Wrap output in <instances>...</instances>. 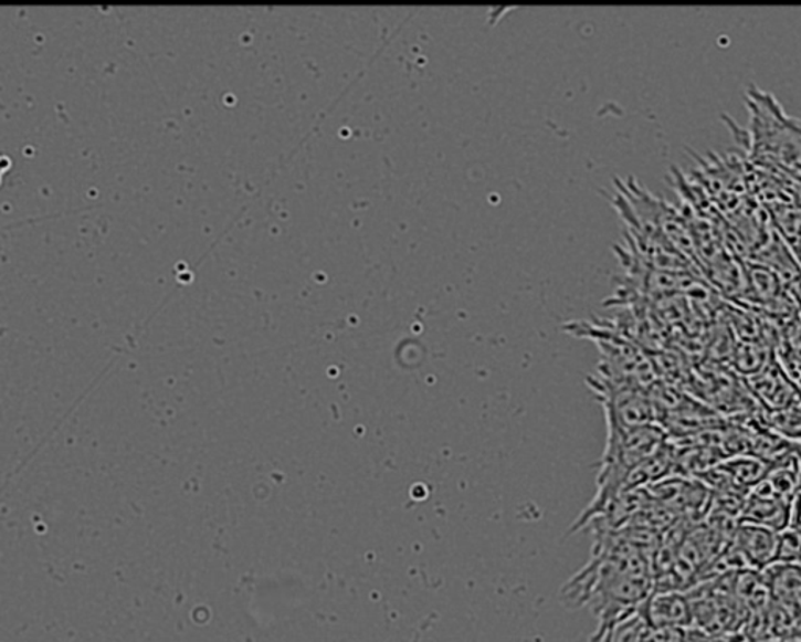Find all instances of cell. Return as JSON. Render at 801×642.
I'll return each instance as SVG.
<instances>
[{"mask_svg": "<svg viewBox=\"0 0 801 642\" xmlns=\"http://www.w3.org/2000/svg\"><path fill=\"white\" fill-rule=\"evenodd\" d=\"M791 503L777 494L765 478L748 492L739 520L781 532L791 524Z\"/></svg>", "mask_w": 801, "mask_h": 642, "instance_id": "6da1fadb", "label": "cell"}, {"mask_svg": "<svg viewBox=\"0 0 801 642\" xmlns=\"http://www.w3.org/2000/svg\"><path fill=\"white\" fill-rule=\"evenodd\" d=\"M641 613L661 632L692 627V604L686 591H653L643 602Z\"/></svg>", "mask_w": 801, "mask_h": 642, "instance_id": "7a4b0ae2", "label": "cell"}, {"mask_svg": "<svg viewBox=\"0 0 801 642\" xmlns=\"http://www.w3.org/2000/svg\"><path fill=\"white\" fill-rule=\"evenodd\" d=\"M777 539L773 529L740 522L731 544L748 569L762 572L777 561Z\"/></svg>", "mask_w": 801, "mask_h": 642, "instance_id": "3957f363", "label": "cell"}, {"mask_svg": "<svg viewBox=\"0 0 801 642\" xmlns=\"http://www.w3.org/2000/svg\"><path fill=\"white\" fill-rule=\"evenodd\" d=\"M750 386L751 392L766 404L769 412L781 411V409L799 403L797 390L791 381L784 377V373L772 367H765L758 373H753Z\"/></svg>", "mask_w": 801, "mask_h": 642, "instance_id": "277c9868", "label": "cell"}, {"mask_svg": "<svg viewBox=\"0 0 801 642\" xmlns=\"http://www.w3.org/2000/svg\"><path fill=\"white\" fill-rule=\"evenodd\" d=\"M718 467L728 476L729 482L739 490L750 492L769 473V464L751 454H740L721 461Z\"/></svg>", "mask_w": 801, "mask_h": 642, "instance_id": "5b68a950", "label": "cell"}, {"mask_svg": "<svg viewBox=\"0 0 801 642\" xmlns=\"http://www.w3.org/2000/svg\"><path fill=\"white\" fill-rule=\"evenodd\" d=\"M767 427L789 442H801V403L781 409V411L769 412Z\"/></svg>", "mask_w": 801, "mask_h": 642, "instance_id": "8992f818", "label": "cell"}, {"mask_svg": "<svg viewBox=\"0 0 801 642\" xmlns=\"http://www.w3.org/2000/svg\"><path fill=\"white\" fill-rule=\"evenodd\" d=\"M786 565H801V532L788 527L778 532L777 561Z\"/></svg>", "mask_w": 801, "mask_h": 642, "instance_id": "52a82bcc", "label": "cell"}, {"mask_svg": "<svg viewBox=\"0 0 801 642\" xmlns=\"http://www.w3.org/2000/svg\"><path fill=\"white\" fill-rule=\"evenodd\" d=\"M789 527L800 529L801 532V491L797 492L791 503V524Z\"/></svg>", "mask_w": 801, "mask_h": 642, "instance_id": "ba28073f", "label": "cell"}, {"mask_svg": "<svg viewBox=\"0 0 801 642\" xmlns=\"http://www.w3.org/2000/svg\"><path fill=\"white\" fill-rule=\"evenodd\" d=\"M740 642H767V641H755V640H747V638H744Z\"/></svg>", "mask_w": 801, "mask_h": 642, "instance_id": "9c48e42d", "label": "cell"}]
</instances>
